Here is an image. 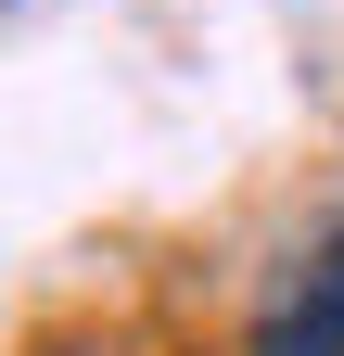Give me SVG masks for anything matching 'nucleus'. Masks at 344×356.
<instances>
[{
	"label": "nucleus",
	"instance_id": "f257e3e1",
	"mask_svg": "<svg viewBox=\"0 0 344 356\" xmlns=\"http://www.w3.org/2000/svg\"><path fill=\"white\" fill-rule=\"evenodd\" d=\"M255 356H344V229H319L293 254V280L255 318Z\"/></svg>",
	"mask_w": 344,
	"mask_h": 356
}]
</instances>
